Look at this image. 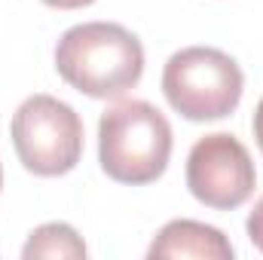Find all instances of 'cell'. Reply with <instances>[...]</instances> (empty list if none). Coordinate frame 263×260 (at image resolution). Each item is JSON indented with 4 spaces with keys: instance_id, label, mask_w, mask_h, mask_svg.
Masks as SVG:
<instances>
[{
    "instance_id": "5",
    "label": "cell",
    "mask_w": 263,
    "mask_h": 260,
    "mask_svg": "<svg viewBox=\"0 0 263 260\" xmlns=\"http://www.w3.org/2000/svg\"><path fill=\"white\" fill-rule=\"evenodd\" d=\"M257 187V169L248 147L230 132L199 138L187 156V190L196 202L214 211L245 205Z\"/></svg>"
},
{
    "instance_id": "6",
    "label": "cell",
    "mask_w": 263,
    "mask_h": 260,
    "mask_svg": "<svg viewBox=\"0 0 263 260\" xmlns=\"http://www.w3.org/2000/svg\"><path fill=\"white\" fill-rule=\"evenodd\" d=\"M147 257H196V260H233V242L211 224L178 217L168 220L147 248Z\"/></svg>"
},
{
    "instance_id": "10",
    "label": "cell",
    "mask_w": 263,
    "mask_h": 260,
    "mask_svg": "<svg viewBox=\"0 0 263 260\" xmlns=\"http://www.w3.org/2000/svg\"><path fill=\"white\" fill-rule=\"evenodd\" d=\"M43 3L52 9H83V6H92L95 0H43Z\"/></svg>"
},
{
    "instance_id": "11",
    "label": "cell",
    "mask_w": 263,
    "mask_h": 260,
    "mask_svg": "<svg viewBox=\"0 0 263 260\" xmlns=\"http://www.w3.org/2000/svg\"><path fill=\"white\" fill-rule=\"evenodd\" d=\"M0 190H3V165H0Z\"/></svg>"
},
{
    "instance_id": "2",
    "label": "cell",
    "mask_w": 263,
    "mask_h": 260,
    "mask_svg": "<svg viewBox=\"0 0 263 260\" xmlns=\"http://www.w3.org/2000/svg\"><path fill=\"white\" fill-rule=\"evenodd\" d=\"M172 147V126L150 101H117L98 120V162L117 184L144 187L159 181L168 169Z\"/></svg>"
},
{
    "instance_id": "7",
    "label": "cell",
    "mask_w": 263,
    "mask_h": 260,
    "mask_svg": "<svg viewBox=\"0 0 263 260\" xmlns=\"http://www.w3.org/2000/svg\"><path fill=\"white\" fill-rule=\"evenodd\" d=\"M89 254L86 251V242L83 236L70 227V224H62V220H52V224H43L37 227L25 248H22V257L34 260V257H59V260H83Z\"/></svg>"
},
{
    "instance_id": "1",
    "label": "cell",
    "mask_w": 263,
    "mask_h": 260,
    "mask_svg": "<svg viewBox=\"0 0 263 260\" xmlns=\"http://www.w3.org/2000/svg\"><path fill=\"white\" fill-rule=\"evenodd\" d=\"M55 70L89 98H123L144 77V46L117 22H83L59 37Z\"/></svg>"
},
{
    "instance_id": "4",
    "label": "cell",
    "mask_w": 263,
    "mask_h": 260,
    "mask_svg": "<svg viewBox=\"0 0 263 260\" xmlns=\"http://www.w3.org/2000/svg\"><path fill=\"white\" fill-rule=\"evenodd\" d=\"M9 138L25 172L37 178H62L83 159V120L55 95L25 98L9 123Z\"/></svg>"
},
{
    "instance_id": "9",
    "label": "cell",
    "mask_w": 263,
    "mask_h": 260,
    "mask_svg": "<svg viewBox=\"0 0 263 260\" xmlns=\"http://www.w3.org/2000/svg\"><path fill=\"white\" fill-rule=\"evenodd\" d=\"M251 129H254V141H257V147H260V153H263V98L257 101V107H254Z\"/></svg>"
},
{
    "instance_id": "3",
    "label": "cell",
    "mask_w": 263,
    "mask_h": 260,
    "mask_svg": "<svg viewBox=\"0 0 263 260\" xmlns=\"http://www.w3.org/2000/svg\"><path fill=\"white\" fill-rule=\"evenodd\" d=\"M245 92V73L233 55L214 46L178 49L162 67V95L190 123L230 117Z\"/></svg>"
},
{
    "instance_id": "8",
    "label": "cell",
    "mask_w": 263,
    "mask_h": 260,
    "mask_svg": "<svg viewBox=\"0 0 263 260\" xmlns=\"http://www.w3.org/2000/svg\"><path fill=\"white\" fill-rule=\"evenodd\" d=\"M245 230H248V239H251V245L263 251V196L254 202V208H251V214H248V220H245Z\"/></svg>"
}]
</instances>
